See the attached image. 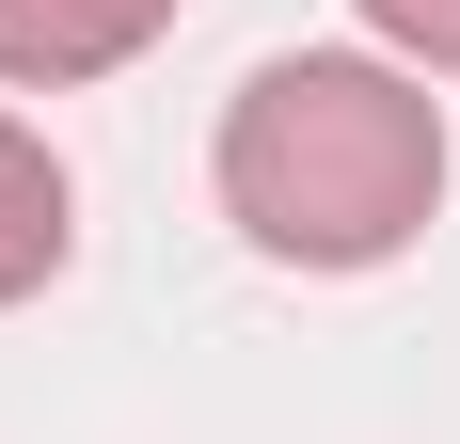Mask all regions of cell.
<instances>
[{"label":"cell","mask_w":460,"mask_h":444,"mask_svg":"<svg viewBox=\"0 0 460 444\" xmlns=\"http://www.w3.org/2000/svg\"><path fill=\"white\" fill-rule=\"evenodd\" d=\"M366 32L397 64H460V0H366Z\"/></svg>","instance_id":"cell-4"},{"label":"cell","mask_w":460,"mask_h":444,"mask_svg":"<svg viewBox=\"0 0 460 444\" xmlns=\"http://www.w3.org/2000/svg\"><path fill=\"white\" fill-rule=\"evenodd\" d=\"M175 32V0H0V80H111V64H143V48Z\"/></svg>","instance_id":"cell-2"},{"label":"cell","mask_w":460,"mask_h":444,"mask_svg":"<svg viewBox=\"0 0 460 444\" xmlns=\"http://www.w3.org/2000/svg\"><path fill=\"white\" fill-rule=\"evenodd\" d=\"M223 207L286 270L413 254L429 207H445V111H429V80L413 64H366V48H286V64H254L238 111H223Z\"/></svg>","instance_id":"cell-1"},{"label":"cell","mask_w":460,"mask_h":444,"mask_svg":"<svg viewBox=\"0 0 460 444\" xmlns=\"http://www.w3.org/2000/svg\"><path fill=\"white\" fill-rule=\"evenodd\" d=\"M64 238H80V191H64V159L0 111V302H32L48 270H64Z\"/></svg>","instance_id":"cell-3"}]
</instances>
